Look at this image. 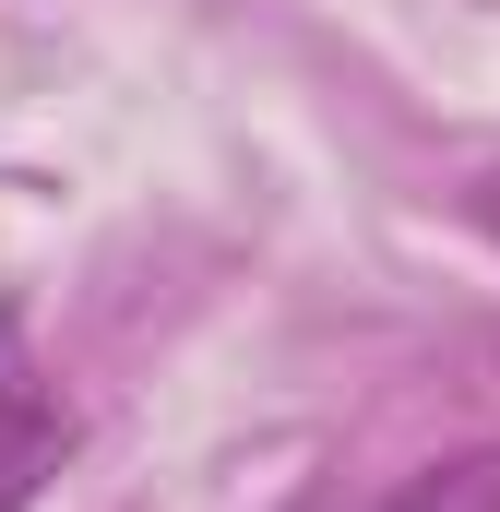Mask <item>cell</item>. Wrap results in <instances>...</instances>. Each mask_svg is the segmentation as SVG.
Wrapping results in <instances>:
<instances>
[{
  "label": "cell",
  "mask_w": 500,
  "mask_h": 512,
  "mask_svg": "<svg viewBox=\"0 0 500 512\" xmlns=\"http://www.w3.org/2000/svg\"><path fill=\"white\" fill-rule=\"evenodd\" d=\"M72 441H84V417H72V393L48 382V370H0V512H36V489L72 465Z\"/></svg>",
  "instance_id": "obj_1"
},
{
  "label": "cell",
  "mask_w": 500,
  "mask_h": 512,
  "mask_svg": "<svg viewBox=\"0 0 500 512\" xmlns=\"http://www.w3.org/2000/svg\"><path fill=\"white\" fill-rule=\"evenodd\" d=\"M465 203H477V227H489V239H500V167H489V179H477V191H465Z\"/></svg>",
  "instance_id": "obj_3"
},
{
  "label": "cell",
  "mask_w": 500,
  "mask_h": 512,
  "mask_svg": "<svg viewBox=\"0 0 500 512\" xmlns=\"http://www.w3.org/2000/svg\"><path fill=\"white\" fill-rule=\"evenodd\" d=\"M381 512H500V453H453V465H417Z\"/></svg>",
  "instance_id": "obj_2"
}]
</instances>
